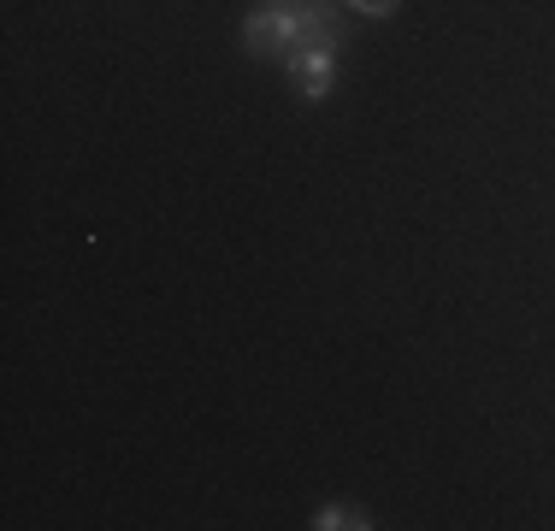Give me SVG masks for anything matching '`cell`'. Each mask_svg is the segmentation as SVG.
Instances as JSON below:
<instances>
[{
	"label": "cell",
	"instance_id": "1",
	"mask_svg": "<svg viewBox=\"0 0 555 531\" xmlns=\"http://www.w3.org/2000/svg\"><path fill=\"white\" fill-rule=\"evenodd\" d=\"M313 42H343V24L325 0H260L243 18V48L255 60H289Z\"/></svg>",
	"mask_w": 555,
	"mask_h": 531
},
{
	"label": "cell",
	"instance_id": "4",
	"mask_svg": "<svg viewBox=\"0 0 555 531\" xmlns=\"http://www.w3.org/2000/svg\"><path fill=\"white\" fill-rule=\"evenodd\" d=\"M354 12H366V18H390L396 7H402V0H349Z\"/></svg>",
	"mask_w": 555,
	"mask_h": 531
},
{
	"label": "cell",
	"instance_id": "2",
	"mask_svg": "<svg viewBox=\"0 0 555 531\" xmlns=\"http://www.w3.org/2000/svg\"><path fill=\"white\" fill-rule=\"evenodd\" d=\"M337 48L343 42H313V48H301V53H289V83H296V95L308 101V106H320L325 95H332V83H337Z\"/></svg>",
	"mask_w": 555,
	"mask_h": 531
},
{
	"label": "cell",
	"instance_id": "3",
	"mask_svg": "<svg viewBox=\"0 0 555 531\" xmlns=\"http://www.w3.org/2000/svg\"><path fill=\"white\" fill-rule=\"evenodd\" d=\"M313 531H373V514L349 508V502H320L313 508Z\"/></svg>",
	"mask_w": 555,
	"mask_h": 531
}]
</instances>
